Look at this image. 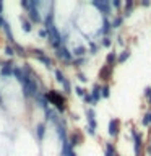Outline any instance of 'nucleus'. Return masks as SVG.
I'll return each mask as SVG.
<instances>
[{
    "label": "nucleus",
    "mask_w": 151,
    "mask_h": 156,
    "mask_svg": "<svg viewBox=\"0 0 151 156\" xmlns=\"http://www.w3.org/2000/svg\"><path fill=\"white\" fill-rule=\"evenodd\" d=\"M148 102H149V106H151V98H149V99H148Z\"/></svg>",
    "instance_id": "48"
},
{
    "label": "nucleus",
    "mask_w": 151,
    "mask_h": 156,
    "mask_svg": "<svg viewBox=\"0 0 151 156\" xmlns=\"http://www.w3.org/2000/svg\"><path fill=\"white\" fill-rule=\"evenodd\" d=\"M86 132H88V135H91V136H96V135H97V130L88 129V127H86Z\"/></svg>",
    "instance_id": "42"
},
{
    "label": "nucleus",
    "mask_w": 151,
    "mask_h": 156,
    "mask_svg": "<svg viewBox=\"0 0 151 156\" xmlns=\"http://www.w3.org/2000/svg\"><path fill=\"white\" fill-rule=\"evenodd\" d=\"M72 55H73V58H78V57H86V54H88V49L83 46V44H80V46H75L72 49Z\"/></svg>",
    "instance_id": "12"
},
{
    "label": "nucleus",
    "mask_w": 151,
    "mask_h": 156,
    "mask_svg": "<svg viewBox=\"0 0 151 156\" xmlns=\"http://www.w3.org/2000/svg\"><path fill=\"white\" fill-rule=\"evenodd\" d=\"M0 106L3 107V104H2V94H0ZM3 109H5V107H3Z\"/></svg>",
    "instance_id": "47"
},
{
    "label": "nucleus",
    "mask_w": 151,
    "mask_h": 156,
    "mask_svg": "<svg viewBox=\"0 0 151 156\" xmlns=\"http://www.w3.org/2000/svg\"><path fill=\"white\" fill-rule=\"evenodd\" d=\"M130 55H132V51L125 47L122 52L117 54V60H115V63H124V62H127V60L130 58Z\"/></svg>",
    "instance_id": "18"
},
{
    "label": "nucleus",
    "mask_w": 151,
    "mask_h": 156,
    "mask_svg": "<svg viewBox=\"0 0 151 156\" xmlns=\"http://www.w3.org/2000/svg\"><path fill=\"white\" fill-rule=\"evenodd\" d=\"M133 10H135V2L133 0H127V2L124 3V7H122V16L127 18V16H130L132 13H133Z\"/></svg>",
    "instance_id": "13"
},
{
    "label": "nucleus",
    "mask_w": 151,
    "mask_h": 156,
    "mask_svg": "<svg viewBox=\"0 0 151 156\" xmlns=\"http://www.w3.org/2000/svg\"><path fill=\"white\" fill-rule=\"evenodd\" d=\"M52 73H54V78H55V81H57V83H60V85H62V83L67 80L65 73H63V72L60 70V68H54Z\"/></svg>",
    "instance_id": "25"
},
{
    "label": "nucleus",
    "mask_w": 151,
    "mask_h": 156,
    "mask_svg": "<svg viewBox=\"0 0 151 156\" xmlns=\"http://www.w3.org/2000/svg\"><path fill=\"white\" fill-rule=\"evenodd\" d=\"M81 99H83V101H85V104H91V106H96V104H94V102H93V98H91V94H90V93H86V94H85V96H83V98H81Z\"/></svg>",
    "instance_id": "37"
},
{
    "label": "nucleus",
    "mask_w": 151,
    "mask_h": 156,
    "mask_svg": "<svg viewBox=\"0 0 151 156\" xmlns=\"http://www.w3.org/2000/svg\"><path fill=\"white\" fill-rule=\"evenodd\" d=\"M0 28L3 29V33H5V37H7V41H8V44H10V46H13V44L16 42V41H15V39H13L12 29H10V24H8V21H7V20H5V21L2 23V26H0Z\"/></svg>",
    "instance_id": "11"
},
{
    "label": "nucleus",
    "mask_w": 151,
    "mask_h": 156,
    "mask_svg": "<svg viewBox=\"0 0 151 156\" xmlns=\"http://www.w3.org/2000/svg\"><path fill=\"white\" fill-rule=\"evenodd\" d=\"M28 52L31 54L33 57H36L37 60L42 63V65H46V67L49 68V70H52V67H54V60H52V58L47 55L46 52L42 51V49H37V47H31V49H29Z\"/></svg>",
    "instance_id": "3"
},
{
    "label": "nucleus",
    "mask_w": 151,
    "mask_h": 156,
    "mask_svg": "<svg viewBox=\"0 0 151 156\" xmlns=\"http://www.w3.org/2000/svg\"><path fill=\"white\" fill-rule=\"evenodd\" d=\"M88 54H90V55H97V52H99V44L97 42H94L93 41V39H90V41H88Z\"/></svg>",
    "instance_id": "20"
},
{
    "label": "nucleus",
    "mask_w": 151,
    "mask_h": 156,
    "mask_svg": "<svg viewBox=\"0 0 151 156\" xmlns=\"http://www.w3.org/2000/svg\"><path fill=\"white\" fill-rule=\"evenodd\" d=\"M3 54L7 57H10V58L15 57V51H13V47L10 46V44H5V46H3Z\"/></svg>",
    "instance_id": "31"
},
{
    "label": "nucleus",
    "mask_w": 151,
    "mask_h": 156,
    "mask_svg": "<svg viewBox=\"0 0 151 156\" xmlns=\"http://www.w3.org/2000/svg\"><path fill=\"white\" fill-rule=\"evenodd\" d=\"M141 7H145V8H149L151 7V0H141Z\"/></svg>",
    "instance_id": "41"
},
{
    "label": "nucleus",
    "mask_w": 151,
    "mask_h": 156,
    "mask_svg": "<svg viewBox=\"0 0 151 156\" xmlns=\"http://www.w3.org/2000/svg\"><path fill=\"white\" fill-rule=\"evenodd\" d=\"M143 96H145V98H148V99L151 98V86H146L145 90H143Z\"/></svg>",
    "instance_id": "40"
},
{
    "label": "nucleus",
    "mask_w": 151,
    "mask_h": 156,
    "mask_svg": "<svg viewBox=\"0 0 151 156\" xmlns=\"http://www.w3.org/2000/svg\"><path fill=\"white\" fill-rule=\"evenodd\" d=\"M112 73H114V67L102 65L99 73H97V76H99L101 81H104V85H109V81H111V78H112Z\"/></svg>",
    "instance_id": "8"
},
{
    "label": "nucleus",
    "mask_w": 151,
    "mask_h": 156,
    "mask_svg": "<svg viewBox=\"0 0 151 156\" xmlns=\"http://www.w3.org/2000/svg\"><path fill=\"white\" fill-rule=\"evenodd\" d=\"M3 8H5V5H3V2H0V16H3Z\"/></svg>",
    "instance_id": "44"
},
{
    "label": "nucleus",
    "mask_w": 151,
    "mask_h": 156,
    "mask_svg": "<svg viewBox=\"0 0 151 156\" xmlns=\"http://www.w3.org/2000/svg\"><path fill=\"white\" fill-rule=\"evenodd\" d=\"M34 99H36V102H37V106H39V107H42V109H44V112H46V111L49 109V102H47V99H46V96H44V94H42L41 91H39L37 94L34 96Z\"/></svg>",
    "instance_id": "15"
},
{
    "label": "nucleus",
    "mask_w": 151,
    "mask_h": 156,
    "mask_svg": "<svg viewBox=\"0 0 151 156\" xmlns=\"http://www.w3.org/2000/svg\"><path fill=\"white\" fill-rule=\"evenodd\" d=\"M111 98V86L101 85V99H109Z\"/></svg>",
    "instance_id": "28"
},
{
    "label": "nucleus",
    "mask_w": 151,
    "mask_h": 156,
    "mask_svg": "<svg viewBox=\"0 0 151 156\" xmlns=\"http://www.w3.org/2000/svg\"><path fill=\"white\" fill-rule=\"evenodd\" d=\"M85 114H86V119H96V111H94V107H88V109L85 111Z\"/></svg>",
    "instance_id": "33"
},
{
    "label": "nucleus",
    "mask_w": 151,
    "mask_h": 156,
    "mask_svg": "<svg viewBox=\"0 0 151 156\" xmlns=\"http://www.w3.org/2000/svg\"><path fill=\"white\" fill-rule=\"evenodd\" d=\"M86 63H88V57H78V58H73L70 62V65L75 67V68H80L83 65H86Z\"/></svg>",
    "instance_id": "26"
},
{
    "label": "nucleus",
    "mask_w": 151,
    "mask_h": 156,
    "mask_svg": "<svg viewBox=\"0 0 151 156\" xmlns=\"http://www.w3.org/2000/svg\"><path fill=\"white\" fill-rule=\"evenodd\" d=\"M37 36L41 37V39H46V41H47V39H49V33H47V29L41 28V29L37 31Z\"/></svg>",
    "instance_id": "36"
},
{
    "label": "nucleus",
    "mask_w": 151,
    "mask_h": 156,
    "mask_svg": "<svg viewBox=\"0 0 151 156\" xmlns=\"http://www.w3.org/2000/svg\"><path fill=\"white\" fill-rule=\"evenodd\" d=\"M44 96H46V99H47L49 104L54 106V109L57 111V114H63V112L67 111L65 96H63L60 91H57V90H49V91L44 93Z\"/></svg>",
    "instance_id": "1"
},
{
    "label": "nucleus",
    "mask_w": 151,
    "mask_h": 156,
    "mask_svg": "<svg viewBox=\"0 0 151 156\" xmlns=\"http://www.w3.org/2000/svg\"><path fill=\"white\" fill-rule=\"evenodd\" d=\"M124 21H125V18L122 16V15H117L114 20H111V28L112 29H120L124 26Z\"/></svg>",
    "instance_id": "21"
},
{
    "label": "nucleus",
    "mask_w": 151,
    "mask_h": 156,
    "mask_svg": "<svg viewBox=\"0 0 151 156\" xmlns=\"http://www.w3.org/2000/svg\"><path fill=\"white\" fill-rule=\"evenodd\" d=\"M115 42H117V46H120V47H125V39L122 37V36H117V37H115Z\"/></svg>",
    "instance_id": "38"
},
{
    "label": "nucleus",
    "mask_w": 151,
    "mask_h": 156,
    "mask_svg": "<svg viewBox=\"0 0 151 156\" xmlns=\"http://www.w3.org/2000/svg\"><path fill=\"white\" fill-rule=\"evenodd\" d=\"M62 88H63V94H65V96H70L72 93H73V86H72V83H70L68 78L62 83Z\"/></svg>",
    "instance_id": "27"
},
{
    "label": "nucleus",
    "mask_w": 151,
    "mask_h": 156,
    "mask_svg": "<svg viewBox=\"0 0 151 156\" xmlns=\"http://www.w3.org/2000/svg\"><path fill=\"white\" fill-rule=\"evenodd\" d=\"M90 5H93L94 8H97L99 12L104 15V16H107L109 18V15H112V7H111V2L109 0H91L90 2Z\"/></svg>",
    "instance_id": "4"
},
{
    "label": "nucleus",
    "mask_w": 151,
    "mask_h": 156,
    "mask_svg": "<svg viewBox=\"0 0 151 156\" xmlns=\"http://www.w3.org/2000/svg\"><path fill=\"white\" fill-rule=\"evenodd\" d=\"M76 80H78V81H81V83H86V81H88V76H86L83 72L78 70V72H76Z\"/></svg>",
    "instance_id": "35"
},
{
    "label": "nucleus",
    "mask_w": 151,
    "mask_h": 156,
    "mask_svg": "<svg viewBox=\"0 0 151 156\" xmlns=\"http://www.w3.org/2000/svg\"><path fill=\"white\" fill-rule=\"evenodd\" d=\"M120 127H122V122L120 119H111L109 124H107V133H109L111 138H117L120 135Z\"/></svg>",
    "instance_id": "7"
},
{
    "label": "nucleus",
    "mask_w": 151,
    "mask_h": 156,
    "mask_svg": "<svg viewBox=\"0 0 151 156\" xmlns=\"http://www.w3.org/2000/svg\"><path fill=\"white\" fill-rule=\"evenodd\" d=\"M46 130H47L46 122H39V124L36 125V136H37L39 141H42V138L46 136Z\"/></svg>",
    "instance_id": "17"
},
{
    "label": "nucleus",
    "mask_w": 151,
    "mask_h": 156,
    "mask_svg": "<svg viewBox=\"0 0 151 156\" xmlns=\"http://www.w3.org/2000/svg\"><path fill=\"white\" fill-rule=\"evenodd\" d=\"M19 5H21V8L24 10V12H28V10H29V0H21Z\"/></svg>",
    "instance_id": "39"
},
{
    "label": "nucleus",
    "mask_w": 151,
    "mask_h": 156,
    "mask_svg": "<svg viewBox=\"0 0 151 156\" xmlns=\"http://www.w3.org/2000/svg\"><path fill=\"white\" fill-rule=\"evenodd\" d=\"M12 75L16 78L19 83H23V81H24V73H23V70H21V67L15 65V67H13V70H12Z\"/></svg>",
    "instance_id": "24"
},
{
    "label": "nucleus",
    "mask_w": 151,
    "mask_h": 156,
    "mask_svg": "<svg viewBox=\"0 0 151 156\" xmlns=\"http://www.w3.org/2000/svg\"><path fill=\"white\" fill-rule=\"evenodd\" d=\"M145 153H148V154L151 156V141L148 143V146H145Z\"/></svg>",
    "instance_id": "43"
},
{
    "label": "nucleus",
    "mask_w": 151,
    "mask_h": 156,
    "mask_svg": "<svg viewBox=\"0 0 151 156\" xmlns=\"http://www.w3.org/2000/svg\"><path fill=\"white\" fill-rule=\"evenodd\" d=\"M3 21H5V18H3V16H0V26H2V23H3Z\"/></svg>",
    "instance_id": "46"
},
{
    "label": "nucleus",
    "mask_w": 151,
    "mask_h": 156,
    "mask_svg": "<svg viewBox=\"0 0 151 156\" xmlns=\"http://www.w3.org/2000/svg\"><path fill=\"white\" fill-rule=\"evenodd\" d=\"M13 67H15L13 58H8V60H5V62H0V76L2 78H10L12 76Z\"/></svg>",
    "instance_id": "9"
},
{
    "label": "nucleus",
    "mask_w": 151,
    "mask_h": 156,
    "mask_svg": "<svg viewBox=\"0 0 151 156\" xmlns=\"http://www.w3.org/2000/svg\"><path fill=\"white\" fill-rule=\"evenodd\" d=\"M104 156H119V153H117L115 146L112 141H106L104 143Z\"/></svg>",
    "instance_id": "16"
},
{
    "label": "nucleus",
    "mask_w": 151,
    "mask_h": 156,
    "mask_svg": "<svg viewBox=\"0 0 151 156\" xmlns=\"http://www.w3.org/2000/svg\"><path fill=\"white\" fill-rule=\"evenodd\" d=\"M141 125L143 127H149L151 125V111L145 112L143 117H141Z\"/></svg>",
    "instance_id": "30"
},
{
    "label": "nucleus",
    "mask_w": 151,
    "mask_h": 156,
    "mask_svg": "<svg viewBox=\"0 0 151 156\" xmlns=\"http://www.w3.org/2000/svg\"><path fill=\"white\" fill-rule=\"evenodd\" d=\"M111 7H112V8H115V10H119V12H120L122 7H124V3H122L120 0H112V2H111Z\"/></svg>",
    "instance_id": "34"
},
{
    "label": "nucleus",
    "mask_w": 151,
    "mask_h": 156,
    "mask_svg": "<svg viewBox=\"0 0 151 156\" xmlns=\"http://www.w3.org/2000/svg\"><path fill=\"white\" fill-rule=\"evenodd\" d=\"M117 52L115 51H111V52H107V55H106V65H111V67H115L117 63Z\"/></svg>",
    "instance_id": "23"
},
{
    "label": "nucleus",
    "mask_w": 151,
    "mask_h": 156,
    "mask_svg": "<svg viewBox=\"0 0 151 156\" xmlns=\"http://www.w3.org/2000/svg\"><path fill=\"white\" fill-rule=\"evenodd\" d=\"M111 31H112L111 20L107 18V16H102V26L99 29V34H101V36H111Z\"/></svg>",
    "instance_id": "10"
},
{
    "label": "nucleus",
    "mask_w": 151,
    "mask_h": 156,
    "mask_svg": "<svg viewBox=\"0 0 151 156\" xmlns=\"http://www.w3.org/2000/svg\"><path fill=\"white\" fill-rule=\"evenodd\" d=\"M12 47H13V51H15V55H18V57H23V58L28 55V49H26V47H23L21 44L15 42Z\"/></svg>",
    "instance_id": "19"
},
{
    "label": "nucleus",
    "mask_w": 151,
    "mask_h": 156,
    "mask_svg": "<svg viewBox=\"0 0 151 156\" xmlns=\"http://www.w3.org/2000/svg\"><path fill=\"white\" fill-rule=\"evenodd\" d=\"M90 94H91L94 104H97V102L101 101V85H99V83H94V85H93V90H91Z\"/></svg>",
    "instance_id": "14"
},
{
    "label": "nucleus",
    "mask_w": 151,
    "mask_h": 156,
    "mask_svg": "<svg viewBox=\"0 0 151 156\" xmlns=\"http://www.w3.org/2000/svg\"><path fill=\"white\" fill-rule=\"evenodd\" d=\"M72 119H73V120H78V119H80V117H78L76 114H72Z\"/></svg>",
    "instance_id": "45"
},
{
    "label": "nucleus",
    "mask_w": 151,
    "mask_h": 156,
    "mask_svg": "<svg viewBox=\"0 0 151 156\" xmlns=\"http://www.w3.org/2000/svg\"><path fill=\"white\" fill-rule=\"evenodd\" d=\"M67 138H68V146H70V148H75V146L81 145L83 141H85V136H83V132H81L80 129H75V130H73L70 135L67 136Z\"/></svg>",
    "instance_id": "5"
},
{
    "label": "nucleus",
    "mask_w": 151,
    "mask_h": 156,
    "mask_svg": "<svg viewBox=\"0 0 151 156\" xmlns=\"http://www.w3.org/2000/svg\"><path fill=\"white\" fill-rule=\"evenodd\" d=\"M130 135H132V138H133V153H135V156H145L143 133H141L138 129L132 127V129H130Z\"/></svg>",
    "instance_id": "2"
},
{
    "label": "nucleus",
    "mask_w": 151,
    "mask_h": 156,
    "mask_svg": "<svg viewBox=\"0 0 151 156\" xmlns=\"http://www.w3.org/2000/svg\"><path fill=\"white\" fill-rule=\"evenodd\" d=\"M19 21H21V29H23V33H31V31H33V24L29 23V20L24 16V15H21V16H19Z\"/></svg>",
    "instance_id": "22"
},
{
    "label": "nucleus",
    "mask_w": 151,
    "mask_h": 156,
    "mask_svg": "<svg viewBox=\"0 0 151 156\" xmlns=\"http://www.w3.org/2000/svg\"><path fill=\"white\" fill-rule=\"evenodd\" d=\"M73 91H75V94H76L78 98H83V96L86 94V90H85L83 86H75V88H73Z\"/></svg>",
    "instance_id": "32"
},
{
    "label": "nucleus",
    "mask_w": 151,
    "mask_h": 156,
    "mask_svg": "<svg viewBox=\"0 0 151 156\" xmlns=\"http://www.w3.org/2000/svg\"><path fill=\"white\" fill-rule=\"evenodd\" d=\"M99 47H106V49L112 47V37L111 36H102L101 42H99Z\"/></svg>",
    "instance_id": "29"
},
{
    "label": "nucleus",
    "mask_w": 151,
    "mask_h": 156,
    "mask_svg": "<svg viewBox=\"0 0 151 156\" xmlns=\"http://www.w3.org/2000/svg\"><path fill=\"white\" fill-rule=\"evenodd\" d=\"M54 55H55V58H58V60H62L65 63H70L73 60V55H72L70 49L67 46H62V47H58L57 51H54Z\"/></svg>",
    "instance_id": "6"
}]
</instances>
